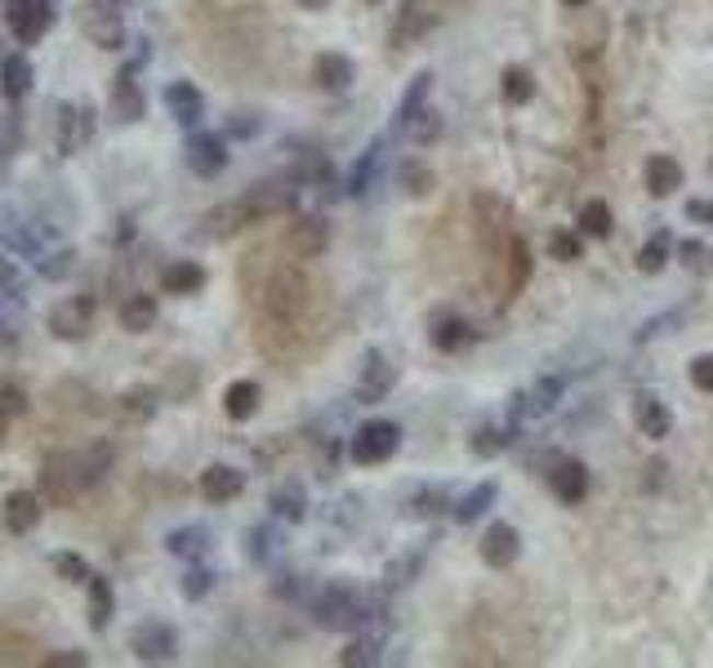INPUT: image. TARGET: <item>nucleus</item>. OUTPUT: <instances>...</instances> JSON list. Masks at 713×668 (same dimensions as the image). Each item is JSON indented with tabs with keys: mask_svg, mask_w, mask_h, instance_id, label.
<instances>
[{
	"mask_svg": "<svg viewBox=\"0 0 713 668\" xmlns=\"http://www.w3.org/2000/svg\"><path fill=\"white\" fill-rule=\"evenodd\" d=\"M94 477L85 468V454H72V450H54L45 454V468H41V495L54 499V504H72L81 491H90Z\"/></svg>",
	"mask_w": 713,
	"mask_h": 668,
	"instance_id": "nucleus-1",
	"label": "nucleus"
},
{
	"mask_svg": "<svg viewBox=\"0 0 713 668\" xmlns=\"http://www.w3.org/2000/svg\"><path fill=\"white\" fill-rule=\"evenodd\" d=\"M312 620L321 629H357L366 620V601L353 584H326L321 597L312 601Z\"/></svg>",
	"mask_w": 713,
	"mask_h": 668,
	"instance_id": "nucleus-2",
	"label": "nucleus"
},
{
	"mask_svg": "<svg viewBox=\"0 0 713 668\" xmlns=\"http://www.w3.org/2000/svg\"><path fill=\"white\" fill-rule=\"evenodd\" d=\"M77 27L99 49H112V54L125 49V19L112 0H85V5H77Z\"/></svg>",
	"mask_w": 713,
	"mask_h": 668,
	"instance_id": "nucleus-3",
	"label": "nucleus"
},
{
	"mask_svg": "<svg viewBox=\"0 0 713 668\" xmlns=\"http://www.w3.org/2000/svg\"><path fill=\"white\" fill-rule=\"evenodd\" d=\"M45 325H49L54 339H62V344H81L85 334L94 330V299H90V295H72V299L54 303L49 316H45Z\"/></svg>",
	"mask_w": 713,
	"mask_h": 668,
	"instance_id": "nucleus-4",
	"label": "nucleus"
},
{
	"mask_svg": "<svg viewBox=\"0 0 713 668\" xmlns=\"http://www.w3.org/2000/svg\"><path fill=\"white\" fill-rule=\"evenodd\" d=\"M143 62H148V54H139L135 62H125L120 72H116V81H112V116H116L120 125H135V120L148 116V94H143V85L135 81Z\"/></svg>",
	"mask_w": 713,
	"mask_h": 668,
	"instance_id": "nucleus-5",
	"label": "nucleus"
},
{
	"mask_svg": "<svg viewBox=\"0 0 713 668\" xmlns=\"http://www.w3.org/2000/svg\"><path fill=\"white\" fill-rule=\"evenodd\" d=\"M398 446H402V428L388 424V419H370V424H361V428L353 433V459H357L361 468L393 459Z\"/></svg>",
	"mask_w": 713,
	"mask_h": 668,
	"instance_id": "nucleus-6",
	"label": "nucleus"
},
{
	"mask_svg": "<svg viewBox=\"0 0 713 668\" xmlns=\"http://www.w3.org/2000/svg\"><path fill=\"white\" fill-rule=\"evenodd\" d=\"M183 161H187V170L197 174V178H215V174H223V165H228V139H223V134H210V129L187 134Z\"/></svg>",
	"mask_w": 713,
	"mask_h": 668,
	"instance_id": "nucleus-7",
	"label": "nucleus"
},
{
	"mask_svg": "<svg viewBox=\"0 0 713 668\" xmlns=\"http://www.w3.org/2000/svg\"><path fill=\"white\" fill-rule=\"evenodd\" d=\"M129 650H135V659H143V664H170L179 655V633L161 620H143V624H135V633H129Z\"/></svg>",
	"mask_w": 713,
	"mask_h": 668,
	"instance_id": "nucleus-8",
	"label": "nucleus"
},
{
	"mask_svg": "<svg viewBox=\"0 0 713 668\" xmlns=\"http://www.w3.org/2000/svg\"><path fill=\"white\" fill-rule=\"evenodd\" d=\"M90 139H94V107H90V103H81V107L62 103V107H58V134H54L58 157L81 152Z\"/></svg>",
	"mask_w": 713,
	"mask_h": 668,
	"instance_id": "nucleus-9",
	"label": "nucleus"
},
{
	"mask_svg": "<svg viewBox=\"0 0 713 668\" xmlns=\"http://www.w3.org/2000/svg\"><path fill=\"white\" fill-rule=\"evenodd\" d=\"M295 196H299V174L290 178H268V183H258L245 192V206L254 219H264V215H281L295 206Z\"/></svg>",
	"mask_w": 713,
	"mask_h": 668,
	"instance_id": "nucleus-10",
	"label": "nucleus"
},
{
	"mask_svg": "<svg viewBox=\"0 0 713 668\" xmlns=\"http://www.w3.org/2000/svg\"><path fill=\"white\" fill-rule=\"evenodd\" d=\"M41 512H45V504L36 491H10L5 504H0V521H5L10 534H32L41 526Z\"/></svg>",
	"mask_w": 713,
	"mask_h": 668,
	"instance_id": "nucleus-11",
	"label": "nucleus"
},
{
	"mask_svg": "<svg viewBox=\"0 0 713 668\" xmlns=\"http://www.w3.org/2000/svg\"><path fill=\"white\" fill-rule=\"evenodd\" d=\"M522 553V534H517L508 521H495L486 534H482V562L495 566V571H508Z\"/></svg>",
	"mask_w": 713,
	"mask_h": 668,
	"instance_id": "nucleus-12",
	"label": "nucleus"
},
{
	"mask_svg": "<svg viewBox=\"0 0 713 668\" xmlns=\"http://www.w3.org/2000/svg\"><path fill=\"white\" fill-rule=\"evenodd\" d=\"M36 85V67L27 54H5L0 58V99L5 103H23Z\"/></svg>",
	"mask_w": 713,
	"mask_h": 668,
	"instance_id": "nucleus-13",
	"label": "nucleus"
},
{
	"mask_svg": "<svg viewBox=\"0 0 713 668\" xmlns=\"http://www.w3.org/2000/svg\"><path fill=\"white\" fill-rule=\"evenodd\" d=\"M393 366H388V357L383 353H366V361H361V379H357V401H366V406H370V401H383L388 392H393Z\"/></svg>",
	"mask_w": 713,
	"mask_h": 668,
	"instance_id": "nucleus-14",
	"label": "nucleus"
},
{
	"mask_svg": "<svg viewBox=\"0 0 713 668\" xmlns=\"http://www.w3.org/2000/svg\"><path fill=\"white\" fill-rule=\"evenodd\" d=\"M165 107H170V116H174L183 129H197L202 116H206V99H202V90L192 85V81L165 85Z\"/></svg>",
	"mask_w": 713,
	"mask_h": 668,
	"instance_id": "nucleus-15",
	"label": "nucleus"
},
{
	"mask_svg": "<svg viewBox=\"0 0 713 668\" xmlns=\"http://www.w3.org/2000/svg\"><path fill=\"white\" fill-rule=\"evenodd\" d=\"M549 491L562 499V504H579L589 495V468L579 459H562L553 473H549Z\"/></svg>",
	"mask_w": 713,
	"mask_h": 668,
	"instance_id": "nucleus-16",
	"label": "nucleus"
},
{
	"mask_svg": "<svg viewBox=\"0 0 713 668\" xmlns=\"http://www.w3.org/2000/svg\"><path fill=\"white\" fill-rule=\"evenodd\" d=\"M241 491H245V473H237L232 463H210L202 473V495L210 504H232Z\"/></svg>",
	"mask_w": 713,
	"mask_h": 668,
	"instance_id": "nucleus-17",
	"label": "nucleus"
},
{
	"mask_svg": "<svg viewBox=\"0 0 713 668\" xmlns=\"http://www.w3.org/2000/svg\"><path fill=\"white\" fill-rule=\"evenodd\" d=\"M286 245L299 254V258H317L321 250L331 245V228L321 223L317 215H308V219H295V228H290V237H286Z\"/></svg>",
	"mask_w": 713,
	"mask_h": 668,
	"instance_id": "nucleus-18",
	"label": "nucleus"
},
{
	"mask_svg": "<svg viewBox=\"0 0 713 668\" xmlns=\"http://www.w3.org/2000/svg\"><path fill=\"white\" fill-rule=\"evenodd\" d=\"M85 592H90V601H85L90 629H94V633H103V629L112 624V611H116V592H112V579H107V575H90V579H85Z\"/></svg>",
	"mask_w": 713,
	"mask_h": 668,
	"instance_id": "nucleus-19",
	"label": "nucleus"
},
{
	"mask_svg": "<svg viewBox=\"0 0 713 668\" xmlns=\"http://www.w3.org/2000/svg\"><path fill=\"white\" fill-rule=\"evenodd\" d=\"M245 223H254V215H250L245 196H241V200H228V206H219V210H210V215H206V237L228 241V237H237Z\"/></svg>",
	"mask_w": 713,
	"mask_h": 668,
	"instance_id": "nucleus-20",
	"label": "nucleus"
},
{
	"mask_svg": "<svg viewBox=\"0 0 713 668\" xmlns=\"http://www.w3.org/2000/svg\"><path fill=\"white\" fill-rule=\"evenodd\" d=\"M312 77H317V85L321 90H331V94H344L348 85H353V62L344 58V54H317V62H312Z\"/></svg>",
	"mask_w": 713,
	"mask_h": 668,
	"instance_id": "nucleus-21",
	"label": "nucleus"
},
{
	"mask_svg": "<svg viewBox=\"0 0 713 668\" xmlns=\"http://www.w3.org/2000/svg\"><path fill=\"white\" fill-rule=\"evenodd\" d=\"M258 401H264V388H258L254 379H237V383L223 392V411H228V419L245 424V419L258 415Z\"/></svg>",
	"mask_w": 713,
	"mask_h": 668,
	"instance_id": "nucleus-22",
	"label": "nucleus"
},
{
	"mask_svg": "<svg viewBox=\"0 0 713 668\" xmlns=\"http://www.w3.org/2000/svg\"><path fill=\"white\" fill-rule=\"evenodd\" d=\"M202 286H206V267L192 263V258H179V263H170L161 273V290L165 295H197Z\"/></svg>",
	"mask_w": 713,
	"mask_h": 668,
	"instance_id": "nucleus-23",
	"label": "nucleus"
},
{
	"mask_svg": "<svg viewBox=\"0 0 713 668\" xmlns=\"http://www.w3.org/2000/svg\"><path fill=\"white\" fill-rule=\"evenodd\" d=\"M682 187V165L674 157H652L646 161V192L652 196H674Z\"/></svg>",
	"mask_w": 713,
	"mask_h": 668,
	"instance_id": "nucleus-24",
	"label": "nucleus"
},
{
	"mask_svg": "<svg viewBox=\"0 0 713 668\" xmlns=\"http://www.w3.org/2000/svg\"><path fill=\"white\" fill-rule=\"evenodd\" d=\"M206 549H210V530L206 526H183V530H170L165 534V553H174V557L197 562Z\"/></svg>",
	"mask_w": 713,
	"mask_h": 668,
	"instance_id": "nucleus-25",
	"label": "nucleus"
},
{
	"mask_svg": "<svg viewBox=\"0 0 713 668\" xmlns=\"http://www.w3.org/2000/svg\"><path fill=\"white\" fill-rule=\"evenodd\" d=\"M633 419H637V428H642V437H652V441H660V437H669V428H674V419H669V411L660 406L656 396H637V406H633Z\"/></svg>",
	"mask_w": 713,
	"mask_h": 668,
	"instance_id": "nucleus-26",
	"label": "nucleus"
},
{
	"mask_svg": "<svg viewBox=\"0 0 713 668\" xmlns=\"http://www.w3.org/2000/svg\"><path fill=\"white\" fill-rule=\"evenodd\" d=\"M157 295H129L125 303H120V325L129 330V334H143V330H152L157 325Z\"/></svg>",
	"mask_w": 713,
	"mask_h": 668,
	"instance_id": "nucleus-27",
	"label": "nucleus"
},
{
	"mask_svg": "<svg viewBox=\"0 0 713 668\" xmlns=\"http://www.w3.org/2000/svg\"><path fill=\"white\" fill-rule=\"evenodd\" d=\"M268 508H273L281 521H303V517H308V491H303L299 482H281V486L273 491Z\"/></svg>",
	"mask_w": 713,
	"mask_h": 668,
	"instance_id": "nucleus-28",
	"label": "nucleus"
},
{
	"mask_svg": "<svg viewBox=\"0 0 713 668\" xmlns=\"http://www.w3.org/2000/svg\"><path fill=\"white\" fill-rule=\"evenodd\" d=\"M433 27V14L419 5V0H406V5H402V19H398V27H393V41L398 45H411L415 36H424Z\"/></svg>",
	"mask_w": 713,
	"mask_h": 668,
	"instance_id": "nucleus-29",
	"label": "nucleus"
},
{
	"mask_svg": "<svg viewBox=\"0 0 713 668\" xmlns=\"http://www.w3.org/2000/svg\"><path fill=\"white\" fill-rule=\"evenodd\" d=\"M473 339V330L460 321V316H441L437 325H433V344L441 348V353H456V348H464Z\"/></svg>",
	"mask_w": 713,
	"mask_h": 668,
	"instance_id": "nucleus-30",
	"label": "nucleus"
},
{
	"mask_svg": "<svg viewBox=\"0 0 713 668\" xmlns=\"http://www.w3.org/2000/svg\"><path fill=\"white\" fill-rule=\"evenodd\" d=\"M495 495H499V486H495V482H482L473 495H464V499L456 504V521H464V526H469V521H478V517H482V512L495 504Z\"/></svg>",
	"mask_w": 713,
	"mask_h": 668,
	"instance_id": "nucleus-31",
	"label": "nucleus"
},
{
	"mask_svg": "<svg viewBox=\"0 0 713 668\" xmlns=\"http://www.w3.org/2000/svg\"><path fill=\"white\" fill-rule=\"evenodd\" d=\"M120 415H129V419H152L157 415V388H125L120 392Z\"/></svg>",
	"mask_w": 713,
	"mask_h": 668,
	"instance_id": "nucleus-32",
	"label": "nucleus"
},
{
	"mask_svg": "<svg viewBox=\"0 0 713 668\" xmlns=\"http://www.w3.org/2000/svg\"><path fill=\"white\" fill-rule=\"evenodd\" d=\"M579 232H589V237H611V206L607 200H585L579 206Z\"/></svg>",
	"mask_w": 713,
	"mask_h": 668,
	"instance_id": "nucleus-33",
	"label": "nucleus"
},
{
	"mask_svg": "<svg viewBox=\"0 0 713 668\" xmlns=\"http://www.w3.org/2000/svg\"><path fill=\"white\" fill-rule=\"evenodd\" d=\"M504 99L513 103V107H522V103H531V94H536V81H531V72L527 67H504Z\"/></svg>",
	"mask_w": 713,
	"mask_h": 668,
	"instance_id": "nucleus-34",
	"label": "nucleus"
},
{
	"mask_svg": "<svg viewBox=\"0 0 713 668\" xmlns=\"http://www.w3.org/2000/svg\"><path fill=\"white\" fill-rule=\"evenodd\" d=\"M398 183H402L411 196H428L437 178H433V170H428L424 161H402V165H398Z\"/></svg>",
	"mask_w": 713,
	"mask_h": 668,
	"instance_id": "nucleus-35",
	"label": "nucleus"
},
{
	"mask_svg": "<svg viewBox=\"0 0 713 668\" xmlns=\"http://www.w3.org/2000/svg\"><path fill=\"white\" fill-rule=\"evenodd\" d=\"M428 81H433L428 72H419V77L411 81V90H406V99H402V107H398V129H406V125H411V120L424 112V94H428Z\"/></svg>",
	"mask_w": 713,
	"mask_h": 668,
	"instance_id": "nucleus-36",
	"label": "nucleus"
},
{
	"mask_svg": "<svg viewBox=\"0 0 713 668\" xmlns=\"http://www.w3.org/2000/svg\"><path fill=\"white\" fill-rule=\"evenodd\" d=\"M49 566H54V575H58L62 584H85V579L94 575V571H90V562H85L81 553H54V562H49Z\"/></svg>",
	"mask_w": 713,
	"mask_h": 668,
	"instance_id": "nucleus-37",
	"label": "nucleus"
},
{
	"mask_svg": "<svg viewBox=\"0 0 713 668\" xmlns=\"http://www.w3.org/2000/svg\"><path fill=\"white\" fill-rule=\"evenodd\" d=\"M77 267V250H54V254H41L36 258V273L49 277V281H62Z\"/></svg>",
	"mask_w": 713,
	"mask_h": 668,
	"instance_id": "nucleus-38",
	"label": "nucleus"
},
{
	"mask_svg": "<svg viewBox=\"0 0 713 668\" xmlns=\"http://www.w3.org/2000/svg\"><path fill=\"white\" fill-rule=\"evenodd\" d=\"M273 549H277V530H273V526H250V530H245V553H250L254 562H268Z\"/></svg>",
	"mask_w": 713,
	"mask_h": 668,
	"instance_id": "nucleus-39",
	"label": "nucleus"
},
{
	"mask_svg": "<svg viewBox=\"0 0 713 668\" xmlns=\"http://www.w3.org/2000/svg\"><path fill=\"white\" fill-rule=\"evenodd\" d=\"M0 415H5V419L27 415V392L14 379H5V375H0Z\"/></svg>",
	"mask_w": 713,
	"mask_h": 668,
	"instance_id": "nucleus-40",
	"label": "nucleus"
},
{
	"mask_svg": "<svg viewBox=\"0 0 713 668\" xmlns=\"http://www.w3.org/2000/svg\"><path fill=\"white\" fill-rule=\"evenodd\" d=\"M179 588H183V597H187V601H202V597L215 588V571H206V566H197V562H192Z\"/></svg>",
	"mask_w": 713,
	"mask_h": 668,
	"instance_id": "nucleus-41",
	"label": "nucleus"
},
{
	"mask_svg": "<svg viewBox=\"0 0 713 668\" xmlns=\"http://www.w3.org/2000/svg\"><path fill=\"white\" fill-rule=\"evenodd\" d=\"M23 143V120L19 112H0V157H14Z\"/></svg>",
	"mask_w": 713,
	"mask_h": 668,
	"instance_id": "nucleus-42",
	"label": "nucleus"
},
{
	"mask_svg": "<svg viewBox=\"0 0 713 668\" xmlns=\"http://www.w3.org/2000/svg\"><path fill=\"white\" fill-rule=\"evenodd\" d=\"M375 170H379V148H370V152L357 161V170H353V178H348V192H366V187L375 183Z\"/></svg>",
	"mask_w": 713,
	"mask_h": 668,
	"instance_id": "nucleus-43",
	"label": "nucleus"
},
{
	"mask_svg": "<svg viewBox=\"0 0 713 668\" xmlns=\"http://www.w3.org/2000/svg\"><path fill=\"white\" fill-rule=\"evenodd\" d=\"M379 659V637H361V642H353L344 655H340V664H348V668H357V664H375Z\"/></svg>",
	"mask_w": 713,
	"mask_h": 668,
	"instance_id": "nucleus-44",
	"label": "nucleus"
},
{
	"mask_svg": "<svg viewBox=\"0 0 713 668\" xmlns=\"http://www.w3.org/2000/svg\"><path fill=\"white\" fill-rule=\"evenodd\" d=\"M549 254H553L557 263H575V258H579V237H575V232H553V237H549Z\"/></svg>",
	"mask_w": 713,
	"mask_h": 668,
	"instance_id": "nucleus-45",
	"label": "nucleus"
},
{
	"mask_svg": "<svg viewBox=\"0 0 713 668\" xmlns=\"http://www.w3.org/2000/svg\"><path fill=\"white\" fill-rule=\"evenodd\" d=\"M557 392H562V383H557V379H549V383H540V388H536V396L527 401V406H522V411H527V415H544V411H553V401H557Z\"/></svg>",
	"mask_w": 713,
	"mask_h": 668,
	"instance_id": "nucleus-46",
	"label": "nucleus"
},
{
	"mask_svg": "<svg viewBox=\"0 0 713 668\" xmlns=\"http://www.w3.org/2000/svg\"><path fill=\"white\" fill-rule=\"evenodd\" d=\"M637 267H642V273H660V267H665V237L646 241V245L637 250Z\"/></svg>",
	"mask_w": 713,
	"mask_h": 668,
	"instance_id": "nucleus-47",
	"label": "nucleus"
},
{
	"mask_svg": "<svg viewBox=\"0 0 713 668\" xmlns=\"http://www.w3.org/2000/svg\"><path fill=\"white\" fill-rule=\"evenodd\" d=\"M258 129H264V120H258L254 112H237V116L228 120V134H232V139H254Z\"/></svg>",
	"mask_w": 713,
	"mask_h": 668,
	"instance_id": "nucleus-48",
	"label": "nucleus"
},
{
	"mask_svg": "<svg viewBox=\"0 0 713 668\" xmlns=\"http://www.w3.org/2000/svg\"><path fill=\"white\" fill-rule=\"evenodd\" d=\"M406 129L415 134V139H419V143H428V139H437V129H441V120H437V112H428V107H424V112H419V116H415V120H411Z\"/></svg>",
	"mask_w": 713,
	"mask_h": 668,
	"instance_id": "nucleus-49",
	"label": "nucleus"
},
{
	"mask_svg": "<svg viewBox=\"0 0 713 668\" xmlns=\"http://www.w3.org/2000/svg\"><path fill=\"white\" fill-rule=\"evenodd\" d=\"M441 508H446V491H424L406 512L411 517H428V512H441Z\"/></svg>",
	"mask_w": 713,
	"mask_h": 668,
	"instance_id": "nucleus-50",
	"label": "nucleus"
},
{
	"mask_svg": "<svg viewBox=\"0 0 713 668\" xmlns=\"http://www.w3.org/2000/svg\"><path fill=\"white\" fill-rule=\"evenodd\" d=\"M90 655L85 650H58V655H45V668H85Z\"/></svg>",
	"mask_w": 713,
	"mask_h": 668,
	"instance_id": "nucleus-51",
	"label": "nucleus"
},
{
	"mask_svg": "<svg viewBox=\"0 0 713 668\" xmlns=\"http://www.w3.org/2000/svg\"><path fill=\"white\" fill-rule=\"evenodd\" d=\"M691 383L700 392H713V357H695L691 361Z\"/></svg>",
	"mask_w": 713,
	"mask_h": 668,
	"instance_id": "nucleus-52",
	"label": "nucleus"
},
{
	"mask_svg": "<svg viewBox=\"0 0 713 668\" xmlns=\"http://www.w3.org/2000/svg\"><path fill=\"white\" fill-rule=\"evenodd\" d=\"M19 286H23V277H19L14 258H5V254H0V290H5V295H14Z\"/></svg>",
	"mask_w": 713,
	"mask_h": 668,
	"instance_id": "nucleus-53",
	"label": "nucleus"
},
{
	"mask_svg": "<svg viewBox=\"0 0 713 668\" xmlns=\"http://www.w3.org/2000/svg\"><path fill=\"white\" fill-rule=\"evenodd\" d=\"M469 446H473L478 454H495L504 441H499V433H495V428H482V433H473V437H469Z\"/></svg>",
	"mask_w": 713,
	"mask_h": 668,
	"instance_id": "nucleus-54",
	"label": "nucleus"
},
{
	"mask_svg": "<svg viewBox=\"0 0 713 668\" xmlns=\"http://www.w3.org/2000/svg\"><path fill=\"white\" fill-rule=\"evenodd\" d=\"M687 219H700V223L713 228V206H709V200H687Z\"/></svg>",
	"mask_w": 713,
	"mask_h": 668,
	"instance_id": "nucleus-55",
	"label": "nucleus"
},
{
	"mask_svg": "<svg viewBox=\"0 0 713 668\" xmlns=\"http://www.w3.org/2000/svg\"><path fill=\"white\" fill-rule=\"evenodd\" d=\"M10 325H14V321H5V295H0V330H5V334H14Z\"/></svg>",
	"mask_w": 713,
	"mask_h": 668,
	"instance_id": "nucleus-56",
	"label": "nucleus"
},
{
	"mask_svg": "<svg viewBox=\"0 0 713 668\" xmlns=\"http://www.w3.org/2000/svg\"><path fill=\"white\" fill-rule=\"evenodd\" d=\"M299 5H303V10H326L331 0H299Z\"/></svg>",
	"mask_w": 713,
	"mask_h": 668,
	"instance_id": "nucleus-57",
	"label": "nucleus"
},
{
	"mask_svg": "<svg viewBox=\"0 0 713 668\" xmlns=\"http://www.w3.org/2000/svg\"><path fill=\"white\" fill-rule=\"evenodd\" d=\"M5 433H10V419H5V415H0V446H5Z\"/></svg>",
	"mask_w": 713,
	"mask_h": 668,
	"instance_id": "nucleus-58",
	"label": "nucleus"
},
{
	"mask_svg": "<svg viewBox=\"0 0 713 668\" xmlns=\"http://www.w3.org/2000/svg\"><path fill=\"white\" fill-rule=\"evenodd\" d=\"M562 5H585V0H562Z\"/></svg>",
	"mask_w": 713,
	"mask_h": 668,
	"instance_id": "nucleus-59",
	"label": "nucleus"
},
{
	"mask_svg": "<svg viewBox=\"0 0 713 668\" xmlns=\"http://www.w3.org/2000/svg\"><path fill=\"white\" fill-rule=\"evenodd\" d=\"M112 5H125V0H112Z\"/></svg>",
	"mask_w": 713,
	"mask_h": 668,
	"instance_id": "nucleus-60",
	"label": "nucleus"
},
{
	"mask_svg": "<svg viewBox=\"0 0 713 668\" xmlns=\"http://www.w3.org/2000/svg\"><path fill=\"white\" fill-rule=\"evenodd\" d=\"M370 5H375V0H370Z\"/></svg>",
	"mask_w": 713,
	"mask_h": 668,
	"instance_id": "nucleus-61",
	"label": "nucleus"
}]
</instances>
